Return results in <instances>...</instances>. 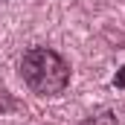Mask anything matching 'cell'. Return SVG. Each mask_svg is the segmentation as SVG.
<instances>
[{"label":"cell","mask_w":125,"mask_h":125,"mask_svg":"<svg viewBox=\"0 0 125 125\" xmlns=\"http://www.w3.org/2000/svg\"><path fill=\"white\" fill-rule=\"evenodd\" d=\"M21 79L38 96H58L70 87V64L50 47H32L21 58Z\"/></svg>","instance_id":"1"},{"label":"cell","mask_w":125,"mask_h":125,"mask_svg":"<svg viewBox=\"0 0 125 125\" xmlns=\"http://www.w3.org/2000/svg\"><path fill=\"white\" fill-rule=\"evenodd\" d=\"M114 84H116L119 90H122V87H125V67H122V70H119V73H116V76H114Z\"/></svg>","instance_id":"2"}]
</instances>
